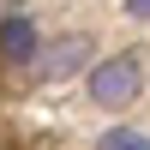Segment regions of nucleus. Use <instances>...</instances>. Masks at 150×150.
Returning <instances> with one entry per match:
<instances>
[{
  "label": "nucleus",
  "mask_w": 150,
  "mask_h": 150,
  "mask_svg": "<svg viewBox=\"0 0 150 150\" xmlns=\"http://www.w3.org/2000/svg\"><path fill=\"white\" fill-rule=\"evenodd\" d=\"M96 150H150V132L138 126H114V132H102V144Z\"/></svg>",
  "instance_id": "20e7f679"
},
{
  "label": "nucleus",
  "mask_w": 150,
  "mask_h": 150,
  "mask_svg": "<svg viewBox=\"0 0 150 150\" xmlns=\"http://www.w3.org/2000/svg\"><path fill=\"white\" fill-rule=\"evenodd\" d=\"M36 48H42V36H36L30 18H6L0 24V54H6V66H30Z\"/></svg>",
  "instance_id": "f03ea898"
},
{
  "label": "nucleus",
  "mask_w": 150,
  "mask_h": 150,
  "mask_svg": "<svg viewBox=\"0 0 150 150\" xmlns=\"http://www.w3.org/2000/svg\"><path fill=\"white\" fill-rule=\"evenodd\" d=\"M126 12L132 18H150V0H126Z\"/></svg>",
  "instance_id": "39448f33"
},
{
  "label": "nucleus",
  "mask_w": 150,
  "mask_h": 150,
  "mask_svg": "<svg viewBox=\"0 0 150 150\" xmlns=\"http://www.w3.org/2000/svg\"><path fill=\"white\" fill-rule=\"evenodd\" d=\"M84 54H90V36H66V48H48L36 60V78H66L72 66H84Z\"/></svg>",
  "instance_id": "7ed1b4c3"
},
{
  "label": "nucleus",
  "mask_w": 150,
  "mask_h": 150,
  "mask_svg": "<svg viewBox=\"0 0 150 150\" xmlns=\"http://www.w3.org/2000/svg\"><path fill=\"white\" fill-rule=\"evenodd\" d=\"M138 90H144V60H138V54H114V60H102V66L90 72V96H96L102 108L138 102Z\"/></svg>",
  "instance_id": "f257e3e1"
}]
</instances>
